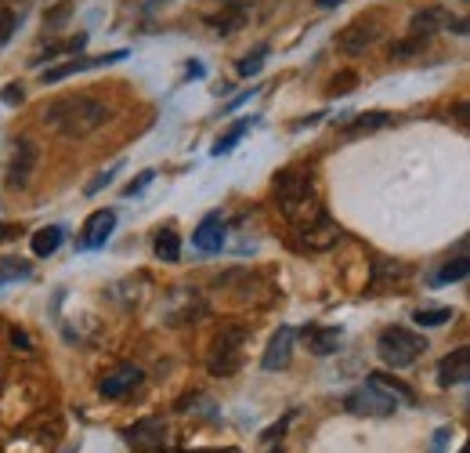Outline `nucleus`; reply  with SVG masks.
<instances>
[{
    "instance_id": "obj_31",
    "label": "nucleus",
    "mask_w": 470,
    "mask_h": 453,
    "mask_svg": "<svg viewBox=\"0 0 470 453\" xmlns=\"http://www.w3.org/2000/svg\"><path fill=\"white\" fill-rule=\"evenodd\" d=\"M15 29H18V18H15V11H7V7H0V47L15 36Z\"/></svg>"
},
{
    "instance_id": "obj_34",
    "label": "nucleus",
    "mask_w": 470,
    "mask_h": 453,
    "mask_svg": "<svg viewBox=\"0 0 470 453\" xmlns=\"http://www.w3.org/2000/svg\"><path fill=\"white\" fill-rule=\"evenodd\" d=\"M253 94H257L253 87H250V91H242V94H235V98H232V102H229V105H221V113H235V109H239V105H246V102H250Z\"/></svg>"
},
{
    "instance_id": "obj_6",
    "label": "nucleus",
    "mask_w": 470,
    "mask_h": 453,
    "mask_svg": "<svg viewBox=\"0 0 470 453\" xmlns=\"http://www.w3.org/2000/svg\"><path fill=\"white\" fill-rule=\"evenodd\" d=\"M293 229H297L293 243H297L300 254H322V251H329L340 240V225L326 211H318L315 218H308L304 225H293Z\"/></svg>"
},
{
    "instance_id": "obj_28",
    "label": "nucleus",
    "mask_w": 470,
    "mask_h": 453,
    "mask_svg": "<svg viewBox=\"0 0 470 453\" xmlns=\"http://www.w3.org/2000/svg\"><path fill=\"white\" fill-rule=\"evenodd\" d=\"M116 174H120V163H113L109 171H98V174H94V178L87 182V189H83V196H98V192H102V189H105V185H109V182H113Z\"/></svg>"
},
{
    "instance_id": "obj_7",
    "label": "nucleus",
    "mask_w": 470,
    "mask_h": 453,
    "mask_svg": "<svg viewBox=\"0 0 470 453\" xmlns=\"http://www.w3.org/2000/svg\"><path fill=\"white\" fill-rule=\"evenodd\" d=\"M348 410H351L355 418H373V421H384V418H391V414L398 410V399H395V396H387L380 385L366 381L362 389H355V392L348 396Z\"/></svg>"
},
{
    "instance_id": "obj_12",
    "label": "nucleus",
    "mask_w": 470,
    "mask_h": 453,
    "mask_svg": "<svg viewBox=\"0 0 470 453\" xmlns=\"http://www.w3.org/2000/svg\"><path fill=\"white\" fill-rule=\"evenodd\" d=\"M113 232H116V211H94L87 218V225H83L80 243H83V251H98V247L109 243Z\"/></svg>"
},
{
    "instance_id": "obj_29",
    "label": "nucleus",
    "mask_w": 470,
    "mask_h": 453,
    "mask_svg": "<svg viewBox=\"0 0 470 453\" xmlns=\"http://www.w3.org/2000/svg\"><path fill=\"white\" fill-rule=\"evenodd\" d=\"M355 87H358V76H355V73H340V80H333V84L326 87V94L337 98V94H348V91H355Z\"/></svg>"
},
{
    "instance_id": "obj_37",
    "label": "nucleus",
    "mask_w": 470,
    "mask_h": 453,
    "mask_svg": "<svg viewBox=\"0 0 470 453\" xmlns=\"http://www.w3.org/2000/svg\"><path fill=\"white\" fill-rule=\"evenodd\" d=\"M11 341H15V345H22V349H29V341H25V334H18V330L11 334Z\"/></svg>"
},
{
    "instance_id": "obj_38",
    "label": "nucleus",
    "mask_w": 470,
    "mask_h": 453,
    "mask_svg": "<svg viewBox=\"0 0 470 453\" xmlns=\"http://www.w3.org/2000/svg\"><path fill=\"white\" fill-rule=\"evenodd\" d=\"M337 4H344V0H318V7H337Z\"/></svg>"
},
{
    "instance_id": "obj_17",
    "label": "nucleus",
    "mask_w": 470,
    "mask_h": 453,
    "mask_svg": "<svg viewBox=\"0 0 470 453\" xmlns=\"http://www.w3.org/2000/svg\"><path fill=\"white\" fill-rule=\"evenodd\" d=\"M391 123H395L391 113H362V116H355V120L344 127V134H348V138H362V134L384 131V127H391Z\"/></svg>"
},
{
    "instance_id": "obj_36",
    "label": "nucleus",
    "mask_w": 470,
    "mask_h": 453,
    "mask_svg": "<svg viewBox=\"0 0 470 453\" xmlns=\"http://www.w3.org/2000/svg\"><path fill=\"white\" fill-rule=\"evenodd\" d=\"M456 120H460V127H467V102H460V109H456Z\"/></svg>"
},
{
    "instance_id": "obj_26",
    "label": "nucleus",
    "mask_w": 470,
    "mask_h": 453,
    "mask_svg": "<svg viewBox=\"0 0 470 453\" xmlns=\"http://www.w3.org/2000/svg\"><path fill=\"white\" fill-rule=\"evenodd\" d=\"M427 47V40H420V36H409V40H402V44H395L391 47V62H406V58H416L420 51Z\"/></svg>"
},
{
    "instance_id": "obj_14",
    "label": "nucleus",
    "mask_w": 470,
    "mask_h": 453,
    "mask_svg": "<svg viewBox=\"0 0 470 453\" xmlns=\"http://www.w3.org/2000/svg\"><path fill=\"white\" fill-rule=\"evenodd\" d=\"M467 363H470V352L467 345H460L456 352H449L442 363H438V385L442 389H453V385H464L467 381Z\"/></svg>"
},
{
    "instance_id": "obj_30",
    "label": "nucleus",
    "mask_w": 470,
    "mask_h": 453,
    "mask_svg": "<svg viewBox=\"0 0 470 453\" xmlns=\"http://www.w3.org/2000/svg\"><path fill=\"white\" fill-rule=\"evenodd\" d=\"M69 11H73L69 0H62L58 7H51V11H47V29H62V25L69 22Z\"/></svg>"
},
{
    "instance_id": "obj_19",
    "label": "nucleus",
    "mask_w": 470,
    "mask_h": 453,
    "mask_svg": "<svg viewBox=\"0 0 470 453\" xmlns=\"http://www.w3.org/2000/svg\"><path fill=\"white\" fill-rule=\"evenodd\" d=\"M62 240H65V232H62L58 225H44V229H36V232H33L29 247H33V254H36V258H51V254L62 247Z\"/></svg>"
},
{
    "instance_id": "obj_24",
    "label": "nucleus",
    "mask_w": 470,
    "mask_h": 453,
    "mask_svg": "<svg viewBox=\"0 0 470 453\" xmlns=\"http://www.w3.org/2000/svg\"><path fill=\"white\" fill-rule=\"evenodd\" d=\"M373 385H380L387 396H398V399H406V403H416V396H413V389L406 385V381H398V378H387V374H373L369 378Z\"/></svg>"
},
{
    "instance_id": "obj_9",
    "label": "nucleus",
    "mask_w": 470,
    "mask_h": 453,
    "mask_svg": "<svg viewBox=\"0 0 470 453\" xmlns=\"http://www.w3.org/2000/svg\"><path fill=\"white\" fill-rule=\"evenodd\" d=\"M33 167H36V145L33 138H18L15 142V153H11V167H7V182L25 189L29 178H33Z\"/></svg>"
},
{
    "instance_id": "obj_33",
    "label": "nucleus",
    "mask_w": 470,
    "mask_h": 453,
    "mask_svg": "<svg viewBox=\"0 0 470 453\" xmlns=\"http://www.w3.org/2000/svg\"><path fill=\"white\" fill-rule=\"evenodd\" d=\"M22 98H25V91H22L18 84H7V87L0 91V102H4V105H18Z\"/></svg>"
},
{
    "instance_id": "obj_40",
    "label": "nucleus",
    "mask_w": 470,
    "mask_h": 453,
    "mask_svg": "<svg viewBox=\"0 0 470 453\" xmlns=\"http://www.w3.org/2000/svg\"><path fill=\"white\" fill-rule=\"evenodd\" d=\"M207 453H239L235 447H229V450H207Z\"/></svg>"
},
{
    "instance_id": "obj_15",
    "label": "nucleus",
    "mask_w": 470,
    "mask_h": 453,
    "mask_svg": "<svg viewBox=\"0 0 470 453\" xmlns=\"http://www.w3.org/2000/svg\"><path fill=\"white\" fill-rule=\"evenodd\" d=\"M127 443H134L138 450L145 453H160L163 443H167V425L163 421H142V425H134L127 432Z\"/></svg>"
},
{
    "instance_id": "obj_1",
    "label": "nucleus",
    "mask_w": 470,
    "mask_h": 453,
    "mask_svg": "<svg viewBox=\"0 0 470 453\" xmlns=\"http://www.w3.org/2000/svg\"><path fill=\"white\" fill-rule=\"evenodd\" d=\"M109 116H113L109 102H102V98H94V94H69V98L51 102V109H47L44 120H47L54 131L69 134V138H83V134L98 131Z\"/></svg>"
},
{
    "instance_id": "obj_22",
    "label": "nucleus",
    "mask_w": 470,
    "mask_h": 453,
    "mask_svg": "<svg viewBox=\"0 0 470 453\" xmlns=\"http://www.w3.org/2000/svg\"><path fill=\"white\" fill-rule=\"evenodd\" d=\"M152 251H156V258H160V261H171V265H174V261L181 258V236H178L174 229H163V232L156 236Z\"/></svg>"
},
{
    "instance_id": "obj_16",
    "label": "nucleus",
    "mask_w": 470,
    "mask_h": 453,
    "mask_svg": "<svg viewBox=\"0 0 470 453\" xmlns=\"http://www.w3.org/2000/svg\"><path fill=\"white\" fill-rule=\"evenodd\" d=\"M304 338H308V349L315 356H333L344 345V330L340 327H308Z\"/></svg>"
},
{
    "instance_id": "obj_25",
    "label": "nucleus",
    "mask_w": 470,
    "mask_h": 453,
    "mask_svg": "<svg viewBox=\"0 0 470 453\" xmlns=\"http://www.w3.org/2000/svg\"><path fill=\"white\" fill-rule=\"evenodd\" d=\"M264 62H268V44H260L253 54H242V58L235 62V73H239V76H257Z\"/></svg>"
},
{
    "instance_id": "obj_41",
    "label": "nucleus",
    "mask_w": 470,
    "mask_h": 453,
    "mask_svg": "<svg viewBox=\"0 0 470 453\" xmlns=\"http://www.w3.org/2000/svg\"><path fill=\"white\" fill-rule=\"evenodd\" d=\"M178 453H207V450H178Z\"/></svg>"
},
{
    "instance_id": "obj_20",
    "label": "nucleus",
    "mask_w": 470,
    "mask_h": 453,
    "mask_svg": "<svg viewBox=\"0 0 470 453\" xmlns=\"http://www.w3.org/2000/svg\"><path fill=\"white\" fill-rule=\"evenodd\" d=\"M470 272V258L467 254H456L453 261H446L435 276H431V287H449V283H460V280H467Z\"/></svg>"
},
{
    "instance_id": "obj_4",
    "label": "nucleus",
    "mask_w": 470,
    "mask_h": 453,
    "mask_svg": "<svg viewBox=\"0 0 470 453\" xmlns=\"http://www.w3.org/2000/svg\"><path fill=\"white\" fill-rule=\"evenodd\" d=\"M384 33H387V22H384V15L380 11H369V15H358V18H351L340 33H337V51H344V54H366L369 47H377L380 40H384Z\"/></svg>"
},
{
    "instance_id": "obj_39",
    "label": "nucleus",
    "mask_w": 470,
    "mask_h": 453,
    "mask_svg": "<svg viewBox=\"0 0 470 453\" xmlns=\"http://www.w3.org/2000/svg\"><path fill=\"white\" fill-rule=\"evenodd\" d=\"M7 236H11V229H7V225H0V243H4Z\"/></svg>"
},
{
    "instance_id": "obj_5",
    "label": "nucleus",
    "mask_w": 470,
    "mask_h": 453,
    "mask_svg": "<svg viewBox=\"0 0 470 453\" xmlns=\"http://www.w3.org/2000/svg\"><path fill=\"white\" fill-rule=\"evenodd\" d=\"M377 352H380V359L387 367H413L427 352V338H420V334H413L406 327H391V330L380 334Z\"/></svg>"
},
{
    "instance_id": "obj_23",
    "label": "nucleus",
    "mask_w": 470,
    "mask_h": 453,
    "mask_svg": "<svg viewBox=\"0 0 470 453\" xmlns=\"http://www.w3.org/2000/svg\"><path fill=\"white\" fill-rule=\"evenodd\" d=\"M33 276V265L29 261H18V258H4L0 261V287L15 283V280H29Z\"/></svg>"
},
{
    "instance_id": "obj_10",
    "label": "nucleus",
    "mask_w": 470,
    "mask_h": 453,
    "mask_svg": "<svg viewBox=\"0 0 470 453\" xmlns=\"http://www.w3.org/2000/svg\"><path fill=\"white\" fill-rule=\"evenodd\" d=\"M289 356H293V330H289V327H279V330L271 334L264 356H260V367H264L268 374H279V370L289 367Z\"/></svg>"
},
{
    "instance_id": "obj_3",
    "label": "nucleus",
    "mask_w": 470,
    "mask_h": 453,
    "mask_svg": "<svg viewBox=\"0 0 470 453\" xmlns=\"http://www.w3.org/2000/svg\"><path fill=\"white\" fill-rule=\"evenodd\" d=\"M242 345H246V327H239V323H225L214 334L211 352H207V367L214 378H232L242 367Z\"/></svg>"
},
{
    "instance_id": "obj_2",
    "label": "nucleus",
    "mask_w": 470,
    "mask_h": 453,
    "mask_svg": "<svg viewBox=\"0 0 470 453\" xmlns=\"http://www.w3.org/2000/svg\"><path fill=\"white\" fill-rule=\"evenodd\" d=\"M275 200L282 207V214L293 225H304L308 218H315L322 211V200L315 192V178L308 167H286L275 174Z\"/></svg>"
},
{
    "instance_id": "obj_35",
    "label": "nucleus",
    "mask_w": 470,
    "mask_h": 453,
    "mask_svg": "<svg viewBox=\"0 0 470 453\" xmlns=\"http://www.w3.org/2000/svg\"><path fill=\"white\" fill-rule=\"evenodd\" d=\"M189 76H192V80H196V76H203V62H200V58H196V62H189Z\"/></svg>"
},
{
    "instance_id": "obj_21",
    "label": "nucleus",
    "mask_w": 470,
    "mask_h": 453,
    "mask_svg": "<svg viewBox=\"0 0 470 453\" xmlns=\"http://www.w3.org/2000/svg\"><path fill=\"white\" fill-rule=\"evenodd\" d=\"M250 127H257V116H242V120H235L232 127L225 131V138H218V142H214V149H211V153H214V156H225V153H232L235 145L242 142V134H246Z\"/></svg>"
},
{
    "instance_id": "obj_32",
    "label": "nucleus",
    "mask_w": 470,
    "mask_h": 453,
    "mask_svg": "<svg viewBox=\"0 0 470 453\" xmlns=\"http://www.w3.org/2000/svg\"><path fill=\"white\" fill-rule=\"evenodd\" d=\"M152 178H156L152 171H145V174H138V178H134V182L127 185V192H123V196H131V200H134V196H142V189H149V185H152Z\"/></svg>"
},
{
    "instance_id": "obj_8",
    "label": "nucleus",
    "mask_w": 470,
    "mask_h": 453,
    "mask_svg": "<svg viewBox=\"0 0 470 453\" xmlns=\"http://www.w3.org/2000/svg\"><path fill=\"white\" fill-rule=\"evenodd\" d=\"M123 58H127V51H113V54H102V58H69L62 65H47L40 73V84H58V80H65L73 73H87V69H98V65H109V62H123Z\"/></svg>"
},
{
    "instance_id": "obj_11",
    "label": "nucleus",
    "mask_w": 470,
    "mask_h": 453,
    "mask_svg": "<svg viewBox=\"0 0 470 453\" xmlns=\"http://www.w3.org/2000/svg\"><path fill=\"white\" fill-rule=\"evenodd\" d=\"M142 367H134V363H123V367H116L113 374H105L102 378V385H98V392L105 396V399H123L134 385H142Z\"/></svg>"
},
{
    "instance_id": "obj_18",
    "label": "nucleus",
    "mask_w": 470,
    "mask_h": 453,
    "mask_svg": "<svg viewBox=\"0 0 470 453\" xmlns=\"http://www.w3.org/2000/svg\"><path fill=\"white\" fill-rule=\"evenodd\" d=\"M446 25V11L442 7H427V11H416L413 15V36H420V40H431L438 29Z\"/></svg>"
},
{
    "instance_id": "obj_13",
    "label": "nucleus",
    "mask_w": 470,
    "mask_h": 453,
    "mask_svg": "<svg viewBox=\"0 0 470 453\" xmlns=\"http://www.w3.org/2000/svg\"><path fill=\"white\" fill-rule=\"evenodd\" d=\"M192 247L196 251H203V254H218L221 247H225V218L214 211V214H207L200 225H196V232H192Z\"/></svg>"
},
{
    "instance_id": "obj_27",
    "label": "nucleus",
    "mask_w": 470,
    "mask_h": 453,
    "mask_svg": "<svg viewBox=\"0 0 470 453\" xmlns=\"http://www.w3.org/2000/svg\"><path fill=\"white\" fill-rule=\"evenodd\" d=\"M453 320V309H420L416 312V323L420 327H446Z\"/></svg>"
}]
</instances>
